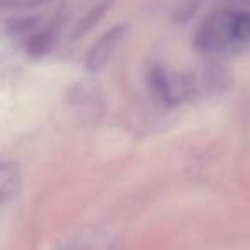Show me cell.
<instances>
[{
  "label": "cell",
  "mask_w": 250,
  "mask_h": 250,
  "mask_svg": "<svg viewBox=\"0 0 250 250\" xmlns=\"http://www.w3.org/2000/svg\"><path fill=\"white\" fill-rule=\"evenodd\" d=\"M21 188V173L14 161H2L0 167V199L2 206H9L19 194Z\"/></svg>",
  "instance_id": "obj_4"
},
{
  "label": "cell",
  "mask_w": 250,
  "mask_h": 250,
  "mask_svg": "<svg viewBox=\"0 0 250 250\" xmlns=\"http://www.w3.org/2000/svg\"><path fill=\"white\" fill-rule=\"evenodd\" d=\"M250 43V12L235 5L211 11L194 35L199 53L211 57L235 55Z\"/></svg>",
  "instance_id": "obj_1"
},
{
  "label": "cell",
  "mask_w": 250,
  "mask_h": 250,
  "mask_svg": "<svg viewBox=\"0 0 250 250\" xmlns=\"http://www.w3.org/2000/svg\"><path fill=\"white\" fill-rule=\"evenodd\" d=\"M125 35H127V28L125 26H115V28L108 29L104 35H101L86 55L87 69L91 72H98V70L103 69L111 60V57L117 53L118 46L124 43Z\"/></svg>",
  "instance_id": "obj_2"
},
{
  "label": "cell",
  "mask_w": 250,
  "mask_h": 250,
  "mask_svg": "<svg viewBox=\"0 0 250 250\" xmlns=\"http://www.w3.org/2000/svg\"><path fill=\"white\" fill-rule=\"evenodd\" d=\"M151 84L165 101L177 103L185 94V84H182L180 79L177 81L173 74L167 72L165 69H154L151 72Z\"/></svg>",
  "instance_id": "obj_3"
}]
</instances>
